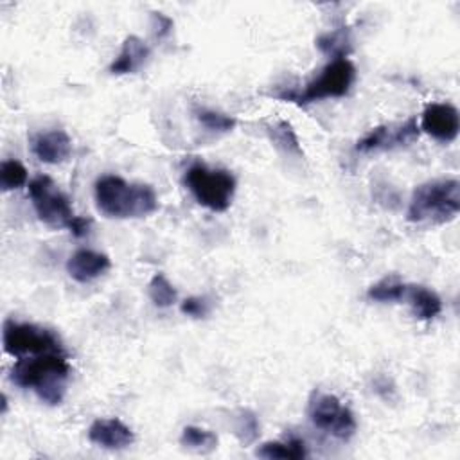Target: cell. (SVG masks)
<instances>
[{"instance_id":"cell-12","label":"cell","mask_w":460,"mask_h":460,"mask_svg":"<svg viewBox=\"0 0 460 460\" xmlns=\"http://www.w3.org/2000/svg\"><path fill=\"white\" fill-rule=\"evenodd\" d=\"M88 438L104 449H124L133 444L135 435L120 419H97L88 428Z\"/></svg>"},{"instance_id":"cell-25","label":"cell","mask_w":460,"mask_h":460,"mask_svg":"<svg viewBox=\"0 0 460 460\" xmlns=\"http://www.w3.org/2000/svg\"><path fill=\"white\" fill-rule=\"evenodd\" d=\"M180 309L190 318H205L210 313V302L207 296H189L181 302Z\"/></svg>"},{"instance_id":"cell-14","label":"cell","mask_w":460,"mask_h":460,"mask_svg":"<svg viewBox=\"0 0 460 460\" xmlns=\"http://www.w3.org/2000/svg\"><path fill=\"white\" fill-rule=\"evenodd\" d=\"M149 54H151V50H149L147 43L142 38L131 34L122 41L119 54L115 56V59L110 65V72L113 75L135 74L146 65V61L149 59Z\"/></svg>"},{"instance_id":"cell-17","label":"cell","mask_w":460,"mask_h":460,"mask_svg":"<svg viewBox=\"0 0 460 460\" xmlns=\"http://www.w3.org/2000/svg\"><path fill=\"white\" fill-rule=\"evenodd\" d=\"M266 133H268L270 142L280 153H284L288 156H296V158H300L304 155L302 147H300V142H298V137H296L293 126L288 120H275L273 124H270L266 128Z\"/></svg>"},{"instance_id":"cell-13","label":"cell","mask_w":460,"mask_h":460,"mask_svg":"<svg viewBox=\"0 0 460 460\" xmlns=\"http://www.w3.org/2000/svg\"><path fill=\"white\" fill-rule=\"evenodd\" d=\"M31 151L45 164H61L72 153V140L63 129H50L31 138Z\"/></svg>"},{"instance_id":"cell-27","label":"cell","mask_w":460,"mask_h":460,"mask_svg":"<svg viewBox=\"0 0 460 460\" xmlns=\"http://www.w3.org/2000/svg\"><path fill=\"white\" fill-rule=\"evenodd\" d=\"M88 228H90V221L86 217H81V216H75L72 219V223L68 225V230L75 237H84L88 234Z\"/></svg>"},{"instance_id":"cell-21","label":"cell","mask_w":460,"mask_h":460,"mask_svg":"<svg viewBox=\"0 0 460 460\" xmlns=\"http://www.w3.org/2000/svg\"><path fill=\"white\" fill-rule=\"evenodd\" d=\"M234 435L243 446H252L261 433V424L252 410H237L234 415Z\"/></svg>"},{"instance_id":"cell-2","label":"cell","mask_w":460,"mask_h":460,"mask_svg":"<svg viewBox=\"0 0 460 460\" xmlns=\"http://www.w3.org/2000/svg\"><path fill=\"white\" fill-rule=\"evenodd\" d=\"M93 196L97 208L115 219L146 217L158 208V198L147 183H128L115 174H104L97 178L93 185Z\"/></svg>"},{"instance_id":"cell-16","label":"cell","mask_w":460,"mask_h":460,"mask_svg":"<svg viewBox=\"0 0 460 460\" xmlns=\"http://www.w3.org/2000/svg\"><path fill=\"white\" fill-rule=\"evenodd\" d=\"M257 456L261 458H268V460H300L307 456V447L305 442L302 438L291 437L288 440H271V442H264L257 447L255 451Z\"/></svg>"},{"instance_id":"cell-24","label":"cell","mask_w":460,"mask_h":460,"mask_svg":"<svg viewBox=\"0 0 460 460\" xmlns=\"http://www.w3.org/2000/svg\"><path fill=\"white\" fill-rule=\"evenodd\" d=\"M27 183V169L18 160H4L0 164V189L4 192L20 189Z\"/></svg>"},{"instance_id":"cell-6","label":"cell","mask_w":460,"mask_h":460,"mask_svg":"<svg viewBox=\"0 0 460 460\" xmlns=\"http://www.w3.org/2000/svg\"><path fill=\"white\" fill-rule=\"evenodd\" d=\"M2 343H4V350L13 358L63 352L61 340L54 331L34 325V323L14 322V320L4 322Z\"/></svg>"},{"instance_id":"cell-1","label":"cell","mask_w":460,"mask_h":460,"mask_svg":"<svg viewBox=\"0 0 460 460\" xmlns=\"http://www.w3.org/2000/svg\"><path fill=\"white\" fill-rule=\"evenodd\" d=\"M68 376L70 365L65 352L18 358L11 368V381L20 388H32L49 406L63 401Z\"/></svg>"},{"instance_id":"cell-3","label":"cell","mask_w":460,"mask_h":460,"mask_svg":"<svg viewBox=\"0 0 460 460\" xmlns=\"http://www.w3.org/2000/svg\"><path fill=\"white\" fill-rule=\"evenodd\" d=\"M460 212V181L438 178L419 185L406 210V219L415 225H444Z\"/></svg>"},{"instance_id":"cell-23","label":"cell","mask_w":460,"mask_h":460,"mask_svg":"<svg viewBox=\"0 0 460 460\" xmlns=\"http://www.w3.org/2000/svg\"><path fill=\"white\" fill-rule=\"evenodd\" d=\"M147 293H149L151 302L156 307H171L178 298L174 286L169 282V279L164 273L153 275V279L149 280V286H147Z\"/></svg>"},{"instance_id":"cell-26","label":"cell","mask_w":460,"mask_h":460,"mask_svg":"<svg viewBox=\"0 0 460 460\" xmlns=\"http://www.w3.org/2000/svg\"><path fill=\"white\" fill-rule=\"evenodd\" d=\"M149 23H151V31L156 38H165L171 34L172 31V20L169 16H165L164 13H156L153 11L149 16Z\"/></svg>"},{"instance_id":"cell-10","label":"cell","mask_w":460,"mask_h":460,"mask_svg":"<svg viewBox=\"0 0 460 460\" xmlns=\"http://www.w3.org/2000/svg\"><path fill=\"white\" fill-rule=\"evenodd\" d=\"M424 133L438 142H453L458 137L460 115L458 110L449 102H431L420 115V126Z\"/></svg>"},{"instance_id":"cell-11","label":"cell","mask_w":460,"mask_h":460,"mask_svg":"<svg viewBox=\"0 0 460 460\" xmlns=\"http://www.w3.org/2000/svg\"><path fill=\"white\" fill-rule=\"evenodd\" d=\"M111 266V261L106 253L90 250V248H79L75 250L68 261H66V273L81 284L92 282L104 275Z\"/></svg>"},{"instance_id":"cell-19","label":"cell","mask_w":460,"mask_h":460,"mask_svg":"<svg viewBox=\"0 0 460 460\" xmlns=\"http://www.w3.org/2000/svg\"><path fill=\"white\" fill-rule=\"evenodd\" d=\"M406 286L397 275H386L376 284H372L367 291V296L374 302L388 304V302H401L406 293Z\"/></svg>"},{"instance_id":"cell-8","label":"cell","mask_w":460,"mask_h":460,"mask_svg":"<svg viewBox=\"0 0 460 460\" xmlns=\"http://www.w3.org/2000/svg\"><path fill=\"white\" fill-rule=\"evenodd\" d=\"M29 198L41 223L50 228H68L75 217L70 199L56 187L50 176L40 174L29 181Z\"/></svg>"},{"instance_id":"cell-18","label":"cell","mask_w":460,"mask_h":460,"mask_svg":"<svg viewBox=\"0 0 460 460\" xmlns=\"http://www.w3.org/2000/svg\"><path fill=\"white\" fill-rule=\"evenodd\" d=\"M350 31L347 27H338V29H332V31H327L323 34H320L316 38V47L331 56L332 59H338V58H347V54L350 52Z\"/></svg>"},{"instance_id":"cell-15","label":"cell","mask_w":460,"mask_h":460,"mask_svg":"<svg viewBox=\"0 0 460 460\" xmlns=\"http://www.w3.org/2000/svg\"><path fill=\"white\" fill-rule=\"evenodd\" d=\"M402 300L410 304L415 318L419 320H433L442 311L440 296L426 286H415V284L406 286V293Z\"/></svg>"},{"instance_id":"cell-22","label":"cell","mask_w":460,"mask_h":460,"mask_svg":"<svg viewBox=\"0 0 460 460\" xmlns=\"http://www.w3.org/2000/svg\"><path fill=\"white\" fill-rule=\"evenodd\" d=\"M194 115H196L198 122H199L205 129H208V131H212V133H228V131H232V129L235 128V124H237L235 117L226 115V113L217 111V110H212V108H203V106H201V108H196V110H194Z\"/></svg>"},{"instance_id":"cell-9","label":"cell","mask_w":460,"mask_h":460,"mask_svg":"<svg viewBox=\"0 0 460 460\" xmlns=\"http://www.w3.org/2000/svg\"><path fill=\"white\" fill-rule=\"evenodd\" d=\"M419 133L420 129L415 117H410L395 124H381L372 128L365 137H361L356 142V151L374 153V151H388V149L402 147L417 140Z\"/></svg>"},{"instance_id":"cell-5","label":"cell","mask_w":460,"mask_h":460,"mask_svg":"<svg viewBox=\"0 0 460 460\" xmlns=\"http://www.w3.org/2000/svg\"><path fill=\"white\" fill-rule=\"evenodd\" d=\"M356 81V66L347 58L331 59L318 75H314L300 92H289L280 93L279 97L289 102H296L300 106L323 101V99H334L343 97L349 93L350 86Z\"/></svg>"},{"instance_id":"cell-20","label":"cell","mask_w":460,"mask_h":460,"mask_svg":"<svg viewBox=\"0 0 460 460\" xmlns=\"http://www.w3.org/2000/svg\"><path fill=\"white\" fill-rule=\"evenodd\" d=\"M180 444L196 453H210L217 447V437L210 429L199 426H185L181 429Z\"/></svg>"},{"instance_id":"cell-7","label":"cell","mask_w":460,"mask_h":460,"mask_svg":"<svg viewBox=\"0 0 460 460\" xmlns=\"http://www.w3.org/2000/svg\"><path fill=\"white\" fill-rule=\"evenodd\" d=\"M307 417L311 424L338 440H349L356 433L354 413L329 392L314 390L307 401Z\"/></svg>"},{"instance_id":"cell-4","label":"cell","mask_w":460,"mask_h":460,"mask_svg":"<svg viewBox=\"0 0 460 460\" xmlns=\"http://www.w3.org/2000/svg\"><path fill=\"white\" fill-rule=\"evenodd\" d=\"M183 183L194 199L212 212H225L232 205L235 178L226 169H208L203 164H192L183 174Z\"/></svg>"}]
</instances>
